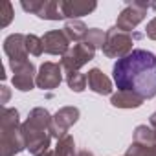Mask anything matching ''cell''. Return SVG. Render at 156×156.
<instances>
[{
	"label": "cell",
	"instance_id": "cell-18",
	"mask_svg": "<svg viewBox=\"0 0 156 156\" xmlns=\"http://www.w3.org/2000/svg\"><path fill=\"white\" fill-rule=\"evenodd\" d=\"M105 39H107V31L99 30V28H88L87 31V37H85V44L94 48V50H103V44H105Z\"/></svg>",
	"mask_w": 156,
	"mask_h": 156
},
{
	"label": "cell",
	"instance_id": "cell-20",
	"mask_svg": "<svg viewBox=\"0 0 156 156\" xmlns=\"http://www.w3.org/2000/svg\"><path fill=\"white\" fill-rule=\"evenodd\" d=\"M55 151L61 154V156H77L75 154V141L70 134H66L64 138L57 140V145H55Z\"/></svg>",
	"mask_w": 156,
	"mask_h": 156
},
{
	"label": "cell",
	"instance_id": "cell-19",
	"mask_svg": "<svg viewBox=\"0 0 156 156\" xmlns=\"http://www.w3.org/2000/svg\"><path fill=\"white\" fill-rule=\"evenodd\" d=\"M66 85L70 87L72 92H83L88 87L87 75H83L81 72H68L66 73Z\"/></svg>",
	"mask_w": 156,
	"mask_h": 156
},
{
	"label": "cell",
	"instance_id": "cell-1",
	"mask_svg": "<svg viewBox=\"0 0 156 156\" xmlns=\"http://www.w3.org/2000/svg\"><path fill=\"white\" fill-rule=\"evenodd\" d=\"M118 90L132 92L143 99L156 96V55L147 50H132L118 59L112 68Z\"/></svg>",
	"mask_w": 156,
	"mask_h": 156
},
{
	"label": "cell",
	"instance_id": "cell-14",
	"mask_svg": "<svg viewBox=\"0 0 156 156\" xmlns=\"http://www.w3.org/2000/svg\"><path fill=\"white\" fill-rule=\"evenodd\" d=\"M143 101H145L143 98H140L132 92H121V90H118L110 98V103L116 108H138L143 105Z\"/></svg>",
	"mask_w": 156,
	"mask_h": 156
},
{
	"label": "cell",
	"instance_id": "cell-8",
	"mask_svg": "<svg viewBox=\"0 0 156 156\" xmlns=\"http://www.w3.org/2000/svg\"><path fill=\"white\" fill-rule=\"evenodd\" d=\"M4 51L9 59V66L15 68L19 64L28 62V48H26V35L22 33H11L4 41Z\"/></svg>",
	"mask_w": 156,
	"mask_h": 156
},
{
	"label": "cell",
	"instance_id": "cell-17",
	"mask_svg": "<svg viewBox=\"0 0 156 156\" xmlns=\"http://www.w3.org/2000/svg\"><path fill=\"white\" fill-rule=\"evenodd\" d=\"M136 143H141V145H147V147H154L156 149V130L149 125H138L134 129V140Z\"/></svg>",
	"mask_w": 156,
	"mask_h": 156
},
{
	"label": "cell",
	"instance_id": "cell-24",
	"mask_svg": "<svg viewBox=\"0 0 156 156\" xmlns=\"http://www.w3.org/2000/svg\"><path fill=\"white\" fill-rule=\"evenodd\" d=\"M149 123H151V127L156 130V112H152V114H151V118H149Z\"/></svg>",
	"mask_w": 156,
	"mask_h": 156
},
{
	"label": "cell",
	"instance_id": "cell-11",
	"mask_svg": "<svg viewBox=\"0 0 156 156\" xmlns=\"http://www.w3.org/2000/svg\"><path fill=\"white\" fill-rule=\"evenodd\" d=\"M59 8L64 19L79 20V17L90 15L96 11L98 2H87V0H59Z\"/></svg>",
	"mask_w": 156,
	"mask_h": 156
},
{
	"label": "cell",
	"instance_id": "cell-3",
	"mask_svg": "<svg viewBox=\"0 0 156 156\" xmlns=\"http://www.w3.org/2000/svg\"><path fill=\"white\" fill-rule=\"evenodd\" d=\"M26 149L22 123L17 108H2L0 114V156H17Z\"/></svg>",
	"mask_w": 156,
	"mask_h": 156
},
{
	"label": "cell",
	"instance_id": "cell-10",
	"mask_svg": "<svg viewBox=\"0 0 156 156\" xmlns=\"http://www.w3.org/2000/svg\"><path fill=\"white\" fill-rule=\"evenodd\" d=\"M13 70V87L20 92H30L33 90V87L37 85V70H35V64L33 62H24V64H19Z\"/></svg>",
	"mask_w": 156,
	"mask_h": 156
},
{
	"label": "cell",
	"instance_id": "cell-9",
	"mask_svg": "<svg viewBox=\"0 0 156 156\" xmlns=\"http://www.w3.org/2000/svg\"><path fill=\"white\" fill-rule=\"evenodd\" d=\"M62 81V66L61 62L46 61L41 64L37 73V87L41 90H55Z\"/></svg>",
	"mask_w": 156,
	"mask_h": 156
},
{
	"label": "cell",
	"instance_id": "cell-13",
	"mask_svg": "<svg viewBox=\"0 0 156 156\" xmlns=\"http://www.w3.org/2000/svg\"><path fill=\"white\" fill-rule=\"evenodd\" d=\"M87 83H88V88L99 96H110L112 94V81L99 70V68H92L88 70V75H87Z\"/></svg>",
	"mask_w": 156,
	"mask_h": 156
},
{
	"label": "cell",
	"instance_id": "cell-12",
	"mask_svg": "<svg viewBox=\"0 0 156 156\" xmlns=\"http://www.w3.org/2000/svg\"><path fill=\"white\" fill-rule=\"evenodd\" d=\"M42 44H44V53L50 55H64L72 46H70V39L66 37V33L62 30H53L42 35Z\"/></svg>",
	"mask_w": 156,
	"mask_h": 156
},
{
	"label": "cell",
	"instance_id": "cell-7",
	"mask_svg": "<svg viewBox=\"0 0 156 156\" xmlns=\"http://www.w3.org/2000/svg\"><path fill=\"white\" fill-rule=\"evenodd\" d=\"M79 108L77 107H62L59 108L53 118H51V127H50V132H51V138L55 140H61L68 134L70 127L73 123H77V119H79Z\"/></svg>",
	"mask_w": 156,
	"mask_h": 156
},
{
	"label": "cell",
	"instance_id": "cell-2",
	"mask_svg": "<svg viewBox=\"0 0 156 156\" xmlns=\"http://www.w3.org/2000/svg\"><path fill=\"white\" fill-rule=\"evenodd\" d=\"M51 114L42 108L35 107L30 110L26 121L22 123V134L26 140V149L30 151L31 156H44L50 151V141H51Z\"/></svg>",
	"mask_w": 156,
	"mask_h": 156
},
{
	"label": "cell",
	"instance_id": "cell-26",
	"mask_svg": "<svg viewBox=\"0 0 156 156\" xmlns=\"http://www.w3.org/2000/svg\"><path fill=\"white\" fill-rule=\"evenodd\" d=\"M77 156H94V152H90V151H81V152H77Z\"/></svg>",
	"mask_w": 156,
	"mask_h": 156
},
{
	"label": "cell",
	"instance_id": "cell-22",
	"mask_svg": "<svg viewBox=\"0 0 156 156\" xmlns=\"http://www.w3.org/2000/svg\"><path fill=\"white\" fill-rule=\"evenodd\" d=\"M125 156H156V149H154V147H147V145H141V143L132 141L130 147L127 149Z\"/></svg>",
	"mask_w": 156,
	"mask_h": 156
},
{
	"label": "cell",
	"instance_id": "cell-6",
	"mask_svg": "<svg viewBox=\"0 0 156 156\" xmlns=\"http://www.w3.org/2000/svg\"><path fill=\"white\" fill-rule=\"evenodd\" d=\"M94 57H96V50L87 46L85 42H79V44H73L61 57V66H62V70L66 73L68 72H79V68L88 64Z\"/></svg>",
	"mask_w": 156,
	"mask_h": 156
},
{
	"label": "cell",
	"instance_id": "cell-27",
	"mask_svg": "<svg viewBox=\"0 0 156 156\" xmlns=\"http://www.w3.org/2000/svg\"><path fill=\"white\" fill-rule=\"evenodd\" d=\"M44 156H61V154H59V152H57V151L53 149V151H48V152H46Z\"/></svg>",
	"mask_w": 156,
	"mask_h": 156
},
{
	"label": "cell",
	"instance_id": "cell-23",
	"mask_svg": "<svg viewBox=\"0 0 156 156\" xmlns=\"http://www.w3.org/2000/svg\"><path fill=\"white\" fill-rule=\"evenodd\" d=\"M13 6H11V2H4V6H2V20H0V26L2 28H6L9 22H11V19H13Z\"/></svg>",
	"mask_w": 156,
	"mask_h": 156
},
{
	"label": "cell",
	"instance_id": "cell-15",
	"mask_svg": "<svg viewBox=\"0 0 156 156\" xmlns=\"http://www.w3.org/2000/svg\"><path fill=\"white\" fill-rule=\"evenodd\" d=\"M62 31L66 33V37L70 39V42L79 44V42H83V41H85L88 28H87V24H85L83 20H68V22L64 24Z\"/></svg>",
	"mask_w": 156,
	"mask_h": 156
},
{
	"label": "cell",
	"instance_id": "cell-4",
	"mask_svg": "<svg viewBox=\"0 0 156 156\" xmlns=\"http://www.w3.org/2000/svg\"><path fill=\"white\" fill-rule=\"evenodd\" d=\"M136 39H141V35L140 33H127V31H121L114 26V28L107 30L103 55H107L108 59H123L132 51Z\"/></svg>",
	"mask_w": 156,
	"mask_h": 156
},
{
	"label": "cell",
	"instance_id": "cell-21",
	"mask_svg": "<svg viewBox=\"0 0 156 156\" xmlns=\"http://www.w3.org/2000/svg\"><path fill=\"white\" fill-rule=\"evenodd\" d=\"M26 48H28V53H30V55H33V57L42 55V51H44L42 37H37V35H33V33L26 35Z\"/></svg>",
	"mask_w": 156,
	"mask_h": 156
},
{
	"label": "cell",
	"instance_id": "cell-25",
	"mask_svg": "<svg viewBox=\"0 0 156 156\" xmlns=\"http://www.w3.org/2000/svg\"><path fill=\"white\" fill-rule=\"evenodd\" d=\"M2 92H4V99H2V103H6V101H8V98H9V92H8V88H6V87H2Z\"/></svg>",
	"mask_w": 156,
	"mask_h": 156
},
{
	"label": "cell",
	"instance_id": "cell-5",
	"mask_svg": "<svg viewBox=\"0 0 156 156\" xmlns=\"http://www.w3.org/2000/svg\"><path fill=\"white\" fill-rule=\"evenodd\" d=\"M156 4L154 2H132V0H127L125 8L121 9V13L118 15L116 20V28L127 33H132V30L145 19L149 9H154Z\"/></svg>",
	"mask_w": 156,
	"mask_h": 156
},
{
	"label": "cell",
	"instance_id": "cell-16",
	"mask_svg": "<svg viewBox=\"0 0 156 156\" xmlns=\"http://www.w3.org/2000/svg\"><path fill=\"white\" fill-rule=\"evenodd\" d=\"M37 17L44 19V20H61V19H64L57 0H42L41 8L37 11Z\"/></svg>",
	"mask_w": 156,
	"mask_h": 156
}]
</instances>
